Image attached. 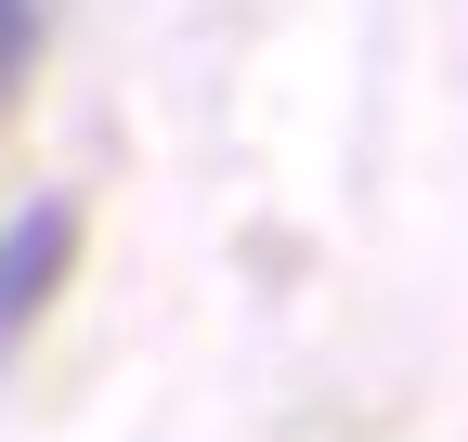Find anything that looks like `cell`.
Instances as JSON below:
<instances>
[{"label": "cell", "mask_w": 468, "mask_h": 442, "mask_svg": "<svg viewBox=\"0 0 468 442\" xmlns=\"http://www.w3.org/2000/svg\"><path fill=\"white\" fill-rule=\"evenodd\" d=\"M66 273H79V208H66V195H39V208L0 221V364L27 352V325L52 312Z\"/></svg>", "instance_id": "obj_1"}, {"label": "cell", "mask_w": 468, "mask_h": 442, "mask_svg": "<svg viewBox=\"0 0 468 442\" xmlns=\"http://www.w3.org/2000/svg\"><path fill=\"white\" fill-rule=\"evenodd\" d=\"M27 66H39V0H0V104L27 91Z\"/></svg>", "instance_id": "obj_2"}]
</instances>
